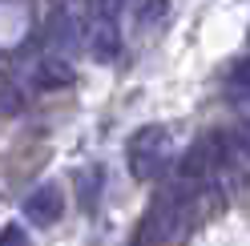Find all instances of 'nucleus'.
<instances>
[{"instance_id": "obj_7", "label": "nucleus", "mask_w": 250, "mask_h": 246, "mask_svg": "<svg viewBox=\"0 0 250 246\" xmlns=\"http://www.w3.org/2000/svg\"><path fill=\"white\" fill-rule=\"evenodd\" d=\"M133 12H137V20H142V24H158V20L169 17V8H166V4H137Z\"/></svg>"}, {"instance_id": "obj_3", "label": "nucleus", "mask_w": 250, "mask_h": 246, "mask_svg": "<svg viewBox=\"0 0 250 246\" xmlns=\"http://www.w3.org/2000/svg\"><path fill=\"white\" fill-rule=\"evenodd\" d=\"M61 214H65V194L53 182L49 186H37L24 198V218L33 226H53V222H61Z\"/></svg>"}, {"instance_id": "obj_8", "label": "nucleus", "mask_w": 250, "mask_h": 246, "mask_svg": "<svg viewBox=\"0 0 250 246\" xmlns=\"http://www.w3.org/2000/svg\"><path fill=\"white\" fill-rule=\"evenodd\" d=\"M0 246H28V234L21 226H4L0 230Z\"/></svg>"}, {"instance_id": "obj_4", "label": "nucleus", "mask_w": 250, "mask_h": 246, "mask_svg": "<svg viewBox=\"0 0 250 246\" xmlns=\"http://www.w3.org/2000/svg\"><path fill=\"white\" fill-rule=\"evenodd\" d=\"M73 81V65L65 57H41L33 65V85L37 89H61Z\"/></svg>"}, {"instance_id": "obj_2", "label": "nucleus", "mask_w": 250, "mask_h": 246, "mask_svg": "<svg viewBox=\"0 0 250 246\" xmlns=\"http://www.w3.org/2000/svg\"><path fill=\"white\" fill-rule=\"evenodd\" d=\"M117 4H97L89 12V24H85V44L89 53L101 61V65H109V61H117L121 53V28H117Z\"/></svg>"}, {"instance_id": "obj_1", "label": "nucleus", "mask_w": 250, "mask_h": 246, "mask_svg": "<svg viewBox=\"0 0 250 246\" xmlns=\"http://www.w3.org/2000/svg\"><path fill=\"white\" fill-rule=\"evenodd\" d=\"M166 153H169V133L166 125H142L133 137H129V174L137 182H153L162 170H166Z\"/></svg>"}, {"instance_id": "obj_5", "label": "nucleus", "mask_w": 250, "mask_h": 246, "mask_svg": "<svg viewBox=\"0 0 250 246\" xmlns=\"http://www.w3.org/2000/svg\"><path fill=\"white\" fill-rule=\"evenodd\" d=\"M97 190H101V170H81V206L85 210L97 206Z\"/></svg>"}, {"instance_id": "obj_6", "label": "nucleus", "mask_w": 250, "mask_h": 246, "mask_svg": "<svg viewBox=\"0 0 250 246\" xmlns=\"http://www.w3.org/2000/svg\"><path fill=\"white\" fill-rule=\"evenodd\" d=\"M230 142H234V153H242V158L250 162V121H238V125H234Z\"/></svg>"}]
</instances>
